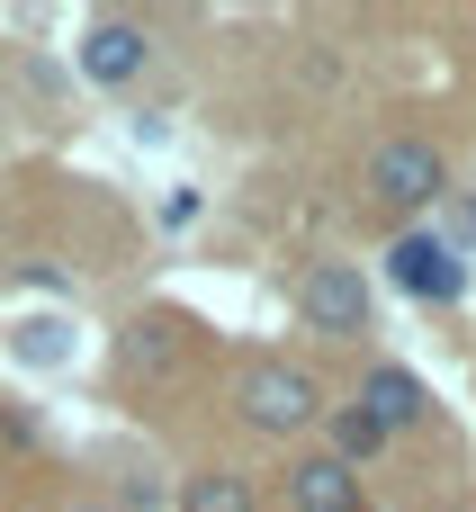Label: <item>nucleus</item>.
I'll use <instances>...</instances> for the list:
<instances>
[{
	"label": "nucleus",
	"mask_w": 476,
	"mask_h": 512,
	"mask_svg": "<svg viewBox=\"0 0 476 512\" xmlns=\"http://www.w3.org/2000/svg\"><path fill=\"white\" fill-rule=\"evenodd\" d=\"M72 512H108V504H72Z\"/></svg>",
	"instance_id": "11"
},
{
	"label": "nucleus",
	"mask_w": 476,
	"mask_h": 512,
	"mask_svg": "<svg viewBox=\"0 0 476 512\" xmlns=\"http://www.w3.org/2000/svg\"><path fill=\"white\" fill-rule=\"evenodd\" d=\"M234 405H243V423H252V432H306V423L324 414L315 378H306V369H288V360H261V369L243 378V396H234Z\"/></svg>",
	"instance_id": "4"
},
{
	"label": "nucleus",
	"mask_w": 476,
	"mask_h": 512,
	"mask_svg": "<svg viewBox=\"0 0 476 512\" xmlns=\"http://www.w3.org/2000/svg\"><path fill=\"white\" fill-rule=\"evenodd\" d=\"M360 414H369L378 432H405V423L432 414V396H423V378H405V369H369V378H360Z\"/></svg>",
	"instance_id": "7"
},
{
	"label": "nucleus",
	"mask_w": 476,
	"mask_h": 512,
	"mask_svg": "<svg viewBox=\"0 0 476 512\" xmlns=\"http://www.w3.org/2000/svg\"><path fill=\"white\" fill-rule=\"evenodd\" d=\"M387 279L423 306H459L468 297V261L450 252V234H396L387 243Z\"/></svg>",
	"instance_id": "2"
},
{
	"label": "nucleus",
	"mask_w": 476,
	"mask_h": 512,
	"mask_svg": "<svg viewBox=\"0 0 476 512\" xmlns=\"http://www.w3.org/2000/svg\"><path fill=\"white\" fill-rule=\"evenodd\" d=\"M288 504L297 512H369V486H360V468H342L333 450H315V459L288 468Z\"/></svg>",
	"instance_id": "6"
},
{
	"label": "nucleus",
	"mask_w": 476,
	"mask_h": 512,
	"mask_svg": "<svg viewBox=\"0 0 476 512\" xmlns=\"http://www.w3.org/2000/svg\"><path fill=\"white\" fill-rule=\"evenodd\" d=\"M180 512H252V486H243L234 468H207V477H189Z\"/></svg>",
	"instance_id": "8"
},
{
	"label": "nucleus",
	"mask_w": 476,
	"mask_h": 512,
	"mask_svg": "<svg viewBox=\"0 0 476 512\" xmlns=\"http://www.w3.org/2000/svg\"><path fill=\"white\" fill-rule=\"evenodd\" d=\"M387 441H396V432H378V423H369L360 405H342V414H333V459H342V468H360V459H378Z\"/></svg>",
	"instance_id": "9"
},
{
	"label": "nucleus",
	"mask_w": 476,
	"mask_h": 512,
	"mask_svg": "<svg viewBox=\"0 0 476 512\" xmlns=\"http://www.w3.org/2000/svg\"><path fill=\"white\" fill-rule=\"evenodd\" d=\"M153 360H171V324H135L126 333V369H153Z\"/></svg>",
	"instance_id": "10"
},
{
	"label": "nucleus",
	"mask_w": 476,
	"mask_h": 512,
	"mask_svg": "<svg viewBox=\"0 0 476 512\" xmlns=\"http://www.w3.org/2000/svg\"><path fill=\"white\" fill-rule=\"evenodd\" d=\"M297 315H306V333L351 342V333H369V279H360L351 261H315V270L297 279Z\"/></svg>",
	"instance_id": "3"
},
{
	"label": "nucleus",
	"mask_w": 476,
	"mask_h": 512,
	"mask_svg": "<svg viewBox=\"0 0 476 512\" xmlns=\"http://www.w3.org/2000/svg\"><path fill=\"white\" fill-rule=\"evenodd\" d=\"M369 189H378V207L414 216V207H432V198L450 189V162H441V144H423V135H387V144L369 153Z\"/></svg>",
	"instance_id": "1"
},
{
	"label": "nucleus",
	"mask_w": 476,
	"mask_h": 512,
	"mask_svg": "<svg viewBox=\"0 0 476 512\" xmlns=\"http://www.w3.org/2000/svg\"><path fill=\"white\" fill-rule=\"evenodd\" d=\"M72 63H81V81L126 90V81L153 63V36H144L135 18H90V27H81V45H72Z\"/></svg>",
	"instance_id": "5"
}]
</instances>
